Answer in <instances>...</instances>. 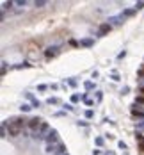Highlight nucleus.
<instances>
[{
  "label": "nucleus",
  "instance_id": "6",
  "mask_svg": "<svg viewBox=\"0 0 144 155\" xmlns=\"http://www.w3.org/2000/svg\"><path fill=\"white\" fill-rule=\"evenodd\" d=\"M110 25H119L121 21H125V16L123 14H119V16H114V18H110Z\"/></svg>",
  "mask_w": 144,
  "mask_h": 155
},
{
  "label": "nucleus",
  "instance_id": "8",
  "mask_svg": "<svg viewBox=\"0 0 144 155\" xmlns=\"http://www.w3.org/2000/svg\"><path fill=\"white\" fill-rule=\"evenodd\" d=\"M46 103H48V105H57V103H61V102H59V98L52 96V98H48V100H46Z\"/></svg>",
  "mask_w": 144,
  "mask_h": 155
},
{
  "label": "nucleus",
  "instance_id": "7",
  "mask_svg": "<svg viewBox=\"0 0 144 155\" xmlns=\"http://www.w3.org/2000/svg\"><path fill=\"white\" fill-rule=\"evenodd\" d=\"M80 45H82V47H93V45H94V41L93 39H82V41H80Z\"/></svg>",
  "mask_w": 144,
  "mask_h": 155
},
{
  "label": "nucleus",
  "instance_id": "4",
  "mask_svg": "<svg viewBox=\"0 0 144 155\" xmlns=\"http://www.w3.org/2000/svg\"><path fill=\"white\" fill-rule=\"evenodd\" d=\"M44 152L50 153V155H59V144H46Z\"/></svg>",
  "mask_w": 144,
  "mask_h": 155
},
{
  "label": "nucleus",
  "instance_id": "1",
  "mask_svg": "<svg viewBox=\"0 0 144 155\" xmlns=\"http://www.w3.org/2000/svg\"><path fill=\"white\" fill-rule=\"evenodd\" d=\"M44 141H46V144H59L61 143V141H59V132H57L55 128H52Z\"/></svg>",
  "mask_w": 144,
  "mask_h": 155
},
{
  "label": "nucleus",
  "instance_id": "25",
  "mask_svg": "<svg viewBox=\"0 0 144 155\" xmlns=\"http://www.w3.org/2000/svg\"><path fill=\"white\" fill-rule=\"evenodd\" d=\"M76 125H78V127H80V125H82V127H87L89 123H87V121H76Z\"/></svg>",
  "mask_w": 144,
  "mask_h": 155
},
{
  "label": "nucleus",
  "instance_id": "28",
  "mask_svg": "<svg viewBox=\"0 0 144 155\" xmlns=\"http://www.w3.org/2000/svg\"><path fill=\"white\" fill-rule=\"evenodd\" d=\"M135 103H144V98H142V96H139V98L135 100Z\"/></svg>",
  "mask_w": 144,
  "mask_h": 155
},
{
  "label": "nucleus",
  "instance_id": "19",
  "mask_svg": "<svg viewBox=\"0 0 144 155\" xmlns=\"http://www.w3.org/2000/svg\"><path fill=\"white\" fill-rule=\"evenodd\" d=\"M38 89H39V91H46V89H48V86H46V84H39V86H38Z\"/></svg>",
  "mask_w": 144,
  "mask_h": 155
},
{
  "label": "nucleus",
  "instance_id": "5",
  "mask_svg": "<svg viewBox=\"0 0 144 155\" xmlns=\"http://www.w3.org/2000/svg\"><path fill=\"white\" fill-rule=\"evenodd\" d=\"M57 54H59V47H50V48H46L44 55H46L48 59H50V57H55Z\"/></svg>",
  "mask_w": 144,
  "mask_h": 155
},
{
  "label": "nucleus",
  "instance_id": "20",
  "mask_svg": "<svg viewBox=\"0 0 144 155\" xmlns=\"http://www.w3.org/2000/svg\"><path fill=\"white\" fill-rule=\"evenodd\" d=\"M84 86H85V89H93V88H94V84H93V82H85Z\"/></svg>",
  "mask_w": 144,
  "mask_h": 155
},
{
  "label": "nucleus",
  "instance_id": "33",
  "mask_svg": "<svg viewBox=\"0 0 144 155\" xmlns=\"http://www.w3.org/2000/svg\"><path fill=\"white\" fill-rule=\"evenodd\" d=\"M64 155H68V153H64Z\"/></svg>",
  "mask_w": 144,
  "mask_h": 155
},
{
  "label": "nucleus",
  "instance_id": "30",
  "mask_svg": "<svg viewBox=\"0 0 144 155\" xmlns=\"http://www.w3.org/2000/svg\"><path fill=\"white\" fill-rule=\"evenodd\" d=\"M139 148H141V150H144V141H142V143H139Z\"/></svg>",
  "mask_w": 144,
  "mask_h": 155
},
{
  "label": "nucleus",
  "instance_id": "29",
  "mask_svg": "<svg viewBox=\"0 0 144 155\" xmlns=\"http://www.w3.org/2000/svg\"><path fill=\"white\" fill-rule=\"evenodd\" d=\"M125 55H126V52H125V50H123V52H121V54H119V55H118V59H123Z\"/></svg>",
  "mask_w": 144,
  "mask_h": 155
},
{
  "label": "nucleus",
  "instance_id": "24",
  "mask_svg": "<svg viewBox=\"0 0 144 155\" xmlns=\"http://www.w3.org/2000/svg\"><path fill=\"white\" fill-rule=\"evenodd\" d=\"M94 143H96L98 146H101V144H103V139H101V137H96V141H94Z\"/></svg>",
  "mask_w": 144,
  "mask_h": 155
},
{
  "label": "nucleus",
  "instance_id": "27",
  "mask_svg": "<svg viewBox=\"0 0 144 155\" xmlns=\"http://www.w3.org/2000/svg\"><path fill=\"white\" fill-rule=\"evenodd\" d=\"M101 98H103V94L100 93V91H98V94H96V100H98V102H101Z\"/></svg>",
  "mask_w": 144,
  "mask_h": 155
},
{
  "label": "nucleus",
  "instance_id": "21",
  "mask_svg": "<svg viewBox=\"0 0 144 155\" xmlns=\"http://www.w3.org/2000/svg\"><path fill=\"white\" fill-rule=\"evenodd\" d=\"M118 146H119L121 150H126V143H123V141H119V143H118Z\"/></svg>",
  "mask_w": 144,
  "mask_h": 155
},
{
  "label": "nucleus",
  "instance_id": "22",
  "mask_svg": "<svg viewBox=\"0 0 144 155\" xmlns=\"http://www.w3.org/2000/svg\"><path fill=\"white\" fill-rule=\"evenodd\" d=\"M25 98H27V100H30V102H32V100H36V98L32 96V93H25Z\"/></svg>",
  "mask_w": 144,
  "mask_h": 155
},
{
  "label": "nucleus",
  "instance_id": "17",
  "mask_svg": "<svg viewBox=\"0 0 144 155\" xmlns=\"http://www.w3.org/2000/svg\"><path fill=\"white\" fill-rule=\"evenodd\" d=\"M93 116H94V111H91V109H89V111H85V118H87V120H91Z\"/></svg>",
  "mask_w": 144,
  "mask_h": 155
},
{
  "label": "nucleus",
  "instance_id": "32",
  "mask_svg": "<svg viewBox=\"0 0 144 155\" xmlns=\"http://www.w3.org/2000/svg\"><path fill=\"white\" fill-rule=\"evenodd\" d=\"M141 91H142V93H144V88H141Z\"/></svg>",
  "mask_w": 144,
  "mask_h": 155
},
{
  "label": "nucleus",
  "instance_id": "3",
  "mask_svg": "<svg viewBox=\"0 0 144 155\" xmlns=\"http://www.w3.org/2000/svg\"><path fill=\"white\" fill-rule=\"evenodd\" d=\"M110 29H112V25H110V23H101L100 27H98L96 36H98V38H103L105 34H109V32H110Z\"/></svg>",
  "mask_w": 144,
  "mask_h": 155
},
{
  "label": "nucleus",
  "instance_id": "12",
  "mask_svg": "<svg viewBox=\"0 0 144 155\" xmlns=\"http://www.w3.org/2000/svg\"><path fill=\"white\" fill-rule=\"evenodd\" d=\"M27 4H29L27 0H16V2H14V6H18V7H25Z\"/></svg>",
  "mask_w": 144,
  "mask_h": 155
},
{
  "label": "nucleus",
  "instance_id": "10",
  "mask_svg": "<svg viewBox=\"0 0 144 155\" xmlns=\"http://www.w3.org/2000/svg\"><path fill=\"white\" fill-rule=\"evenodd\" d=\"M30 109H32V105H29V103H21V107H20V111L21 112H29Z\"/></svg>",
  "mask_w": 144,
  "mask_h": 155
},
{
  "label": "nucleus",
  "instance_id": "23",
  "mask_svg": "<svg viewBox=\"0 0 144 155\" xmlns=\"http://www.w3.org/2000/svg\"><path fill=\"white\" fill-rule=\"evenodd\" d=\"M68 84L71 86V88H75V86H76V80H75V79H69V80H68Z\"/></svg>",
  "mask_w": 144,
  "mask_h": 155
},
{
  "label": "nucleus",
  "instance_id": "14",
  "mask_svg": "<svg viewBox=\"0 0 144 155\" xmlns=\"http://www.w3.org/2000/svg\"><path fill=\"white\" fill-rule=\"evenodd\" d=\"M80 100H82V96H80V94H73V96H71V102H73V103L80 102Z\"/></svg>",
  "mask_w": 144,
  "mask_h": 155
},
{
  "label": "nucleus",
  "instance_id": "26",
  "mask_svg": "<svg viewBox=\"0 0 144 155\" xmlns=\"http://www.w3.org/2000/svg\"><path fill=\"white\" fill-rule=\"evenodd\" d=\"M66 109H68V111H75V107L73 105H71V103H66V105H64Z\"/></svg>",
  "mask_w": 144,
  "mask_h": 155
},
{
  "label": "nucleus",
  "instance_id": "13",
  "mask_svg": "<svg viewBox=\"0 0 144 155\" xmlns=\"http://www.w3.org/2000/svg\"><path fill=\"white\" fill-rule=\"evenodd\" d=\"M133 13H135V9H126V11H123V16H132Z\"/></svg>",
  "mask_w": 144,
  "mask_h": 155
},
{
  "label": "nucleus",
  "instance_id": "11",
  "mask_svg": "<svg viewBox=\"0 0 144 155\" xmlns=\"http://www.w3.org/2000/svg\"><path fill=\"white\" fill-rule=\"evenodd\" d=\"M46 4H48V2H44V0H36L34 6H36V7H44Z\"/></svg>",
  "mask_w": 144,
  "mask_h": 155
},
{
  "label": "nucleus",
  "instance_id": "31",
  "mask_svg": "<svg viewBox=\"0 0 144 155\" xmlns=\"http://www.w3.org/2000/svg\"><path fill=\"white\" fill-rule=\"evenodd\" d=\"M105 155H114V153H112V152H107V153H105Z\"/></svg>",
  "mask_w": 144,
  "mask_h": 155
},
{
  "label": "nucleus",
  "instance_id": "9",
  "mask_svg": "<svg viewBox=\"0 0 144 155\" xmlns=\"http://www.w3.org/2000/svg\"><path fill=\"white\" fill-rule=\"evenodd\" d=\"M13 6H14V2H13V0H9V2H4V4H2V11H6V9H11Z\"/></svg>",
  "mask_w": 144,
  "mask_h": 155
},
{
  "label": "nucleus",
  "instance_id": "2",
  "mask_svg": "<svg viewBox=\"0 0 144 155\" xmlns=\"http://www.w3.org/2000/svg\"><path fill=\"white\" fill-rule=\"evenodd\" d=\"M27 125H29V128H32V130L36 132V130H39V128H41L43 120H41V118H30V120L27 121Z\"/></svg>",
  "mask_w": 144,
  "mask_h": 155
},
{
  "label": "nucleus",
  "instance_id": "16",
  "mask_svg": "<svg viewBox=\"0 0 144 155\" xmlns=\"http://www.w3.org/2000/svg\"><path fill=\"white\" fill-rule=\"evenodd\" d=\"M133 9H135V11H141V9H144V2H137Z\"/></svg>",
  "mask_w": 144,
  "mask_h": 155
},
{
  "label": "nucleus",
  "instance_id": "18",
  "mask_svg": "<svg viewBox=\"0 0 144 155\" xmlns=\"http://www.w3.org/2000/svg\"><path fill=\"white\" fill-rule=\"evenodd\" d=\"M30 103H32V107H41V102H39V100H32Z\"/></svg>",
  "mask_w": 144,
  "mask_h": 155
},
{
  "label": "nucleus",
  "instance_id": "15",
  "mask_svg": "<svg viewBox=\"0 0 144 155\" xmlns=\"http://www.w3.org/2000/svg\"><path fill=\"white\" fill-rule=\"evenodd\" d=\"M16 68H32L30 62H21V64H16Z\"/></svg>",
  "mask_w": 144,
  "mask_h": 155
}]
</instances>
